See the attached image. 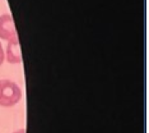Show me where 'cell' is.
<instances>
[{
	"label": "cell",
	"mask_w": 149,
	"mask_h": 133,
	"mask_svg": "<svg viewBox=\"0 0 149 133\" xmlns=\"http://www.w3.org/2000/svg\"><path fill=\"white\" fill-rule=\"evenodd\" d=\"M22 100V90L10 80H0V105L12 108Z\"/></svg>",
	"instance_id": "1"
},
{
	"label": "cell",
	"mask_w": 149,
	"mask_h": 133,
	"mask_svg": "<svg viewBox=\"0 0 149 133\" xmlns=\"http://www.w3.org/2000/svg\"><path fill=\"white\" fill-rule=\"evenodd\" d=\"M0 39L5 41H12L18 39L14 26V20L10 14L0 15Z\"/></svg>",
	"instance_id": "2"
},
{
	"label": "cell",
	"mask_w": 149,
	"mask_h": 133,
	"mask_svg": "<svg viewBox=\"0 0 149 133\" xmlns=\"http://www.w3.org/2000/svg\"><path fill=\"white\" fill-rule=\"evenodd\" d=\"M4 59L10 64H21L22 63V53L21 45L18 39L8 41V45L4 51Z\"/></svg>",
	"instance_id": "3"
},
{
	"label": "cell",
	"mask_w": 149,
	"mask_h": 133,
	"mask_svg": "<svg viewBox=\"0 0 149 133\" xmlns=\"http://www.w3.org/2000/svg\"><path fill=\"white\" fill-rule=\"evenodd\" d=\"M4 49H3V45L1 42H0V65H1L3 63H4Z\"/></svg>",
	"instance_id": "4"
},
{
	"label": "cell",
	"mask_w": 149,
	"mask_h": 133,
	"mask_svg": "<svg viewBox=\"0 0 149 133\" xmlns=\"http://www.w3.org/2000/svg\"><path fill=\"white\" fill-rule=\"evenodd\" d=\"M14 133H26V129H19V131H15Z\"/></svg>",
	"instance_id": "5"
}]
</instances>
